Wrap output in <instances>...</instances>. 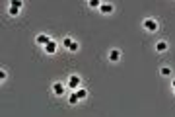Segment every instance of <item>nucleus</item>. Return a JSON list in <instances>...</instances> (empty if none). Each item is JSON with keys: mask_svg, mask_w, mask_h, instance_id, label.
Segmentation results:
<instances>
[{"mask_svg": "<svg viewBox=\"0 0 175 117\" xmlns=\"http://www.w3.org/2000/svg\"><path fill=\"white\" fill-rule=\"evenodd\" d=\"M66 88H70L72 92H76L78 88H82V78H80L78 74H72L70 78H68V82H66Z\"/></svg>", "mask_w": 175, "mask_h": 117, "instance_id": "f257e3e1", "label": "nucleus"}, {"mask_svg": "<svg viewBox=\"0 0 175 117\" xmlns=\"http://www.w3.org/2000/svg\"><path fill=\"white\" fill-rule=\"evenodd\" d=\"M158 22L154 20V18H146L144 20V29H148V31H158Z\"/></svg>", "mask_w": 175, "mask_h": 117, "instance_id": "f03ea898", "label": "nucleus"}, {"mask_svg": "<svg viewBox=\"0 0 175 117\" xmlns=\"http://www.w3.org/2000/svg\"><path fill=\"white\" fill-rule=\"evenodd\" d=\"M53 92H55V96H64V94H66V84L55 82V84H53Z\"/></svg>", "mask_w": 175, "mask_h": 117, "instance_id": "7ed1b4c3", "label": "nucleus"}, {"mask_svg": "<svg viewBox=\"0 0 175 117\" xmlns=\"http://www.w3.org/2000/svg\"><path fill=\"white\" fill-rule=\"evenodd\" d=\"M35 41H37V43H39V45H43V47H45V45H47V43H51L53 39H51V37H49V35H47V33H39V35H37V37H35Z\"/></svg>", "mask_w": 175, "mask_h": 117, "instance_id": "20e7f679", "label": "nucleus"}, {"mask_svg": "<svg viewBox=\"0 0 175 117\" xmlns=\"http://www.w3.org/2000/svg\"><path fill=\"white\" fill-rule=\"evenodd\" d=\"M43 51H45L47 55H55V53H57V43H55V41H51V43H47V45H45V47H43Z\"/></svg>", "mask_w": 175, "mask_h": 117, "instance_id": "39448f33", "label": "nucleus"}, {"mask_svg": "<svg viewBox=\"0 0 175 117\" xmlns=\"http://www.w3.org/2000/svg\"><path fill=\"white\" fill-rule=\"evenodd\" d=\"M119 59H121V51H119V49H111L109 51V61L111 63H117Z\"/></svg>", "mask_w": 175, "mask_h": 117, "instance_id": "423d86ee", "label": "nucleus"}, {"mask_svg": "<svg viewBox=\"0 0 175 117\" xmlns=\"http://www.w3.org/2000/svg\"><path fill=\"white\" fill-rule=\"evenodd\" d=\"M156 51H158V53H165L167 51V43L165 41H158V43H156Z\"/></svg>", "mask_w": 175, "mask_h": 117, "instance_id": "0eeeda50", "label": "nucleus"}, {"mask_svg": "<svg viewBox=\"0 0 175 117\" xmlns=\"http://www.w3.org/2000/svg\"><path fill=\"white\" fill-rule=\"evenodd\" d=\"M99 10H101L103 14H113V4H107V2H105V4H101V8H99Z\"/></svg>", "mask_w": 175, "mask_h": 117, "instance_id": "6e6552de", "label": "nucleus"}, {"mask_svg": "<svg viewBox=\"0 0 175 117\" xmlns=\"http://www.w3.org/2000/svg\"><path fill=\"white\" fill-rule=\"evenodd\" d=\"M78 102H80V98L76 96V92H70V96H68V103H70V106H76Z\"/></svg>", "mask_w": 175, "mask_h": 117, "instance_id": "1a4fd4ad", "label": "nucleus"}, {"mask_svg": "<svg viewBox=\"0 0 175 117\" xmlns=\"http://www.w3.org/2000/svg\"><path fill=\"white\" fill-rule=\"evenodd\" d=\"M76 96L80 98V102L86 100V98H88V90H86V88H78V90H76Z\"/></svg>", "mask_w": 175, "mask_h": 117, "instance_id": "9d476101", "label": "nucleus"}, {"mask_svg": "<svg viewBox=\"0 0 175 117\" xmlns=\"http://www.w3.org/2000/svg\"><path fill=\"white\" fill-rule=\"evenodd\" d=\"M10 6H12V8H18V10H22V0H12V2H10Z\"/></svg>", "mask_w": 175, "mask_h": 117, "instance_id": "9b49d317", "label": "nucleus"}, {"mask_svg": "<svg viewBox=\"0 0 175 117\" xmlns=\"http://www.w3.org/2000/svg\"><path fill=\"white\" fill-rule=\"evenodd\" d=\"M72 37H64V41H62V45H64V49H70V45H72Z\"/></svg>", "mask_w": 175, "mask_h": 117, "instance_id": "f8f14e48", "label": "nucleus"}, {"mask_svg": "<svg viewBox=\"0 0 175 117\" xmlns=\"http://www.w3.org/2000/svg\"><path fill=\"white\" fill-rule=\"evenodd\" d=\"M78 49H80V43H78V41H74L72 45H70V49H68V51H70V53H76Z\"/></svg>", "mask_w": 175, "mask_h": 117, "instance_id": "ddd939ff", "label": "nucleus"}, {"mask_svg": "<svg viewBox=\"0 0 175 117\" xmlns=\"http://www.w3.org/2000/svg\"><path fill=\"white\" fill-rule=\"evenodd\" d=\"M88 4H90L92 8H101V2H99V0H90Z\"/></svg>", "mask_w": 175, "mask_h": 117, "instance_id": "4468645a", "label": "nucleus"}, {"mask_svg": "<svg viewBox=\"0 0 175 117\" xmlns=\"http://www.w3.org/2000/svg\"><path fill=\"white\" fill-rule=\"evenodd\" d=\"M160 72H161V76H169V74H171V69H167V66H164V69H161Z\"/></svg>", "mask_w": 175, "mask_h": 117, "instance_id": "2eb2a0df", "label": "nucleus"}, {"mask_svg": "<svg viewBox=\"0 0 175 117\" xmlns=\"http://www.w3.org/2000/svg\"><path fill=\"white\" fill-rule=\"evenodd\" d=\"M18 14H20V10H18V8H12V6H10V16H18Z\"/></svg>", "mask_w": 175, "mask_h": 117, "instance_id": "dca6fc26", "label": "nucleus"}, {"mask_svg": "<svg viewBox=\"0 0 175 117\" xmlns=\"http://www.w3.org/2000/svg\"><path fill=\"white\" fill-rule=\"evenodd\" d=\"M0 80H2V82L6 80V72H4V70H0Z\"/></svg>", "mask_w": 175, "mask_h": 117, "instance_id": "f3484780", "label": "nucleus"}, {"mask_svg": "<svg viewBox=\"0 0 175 117\" xmlns=\"http://www.w3.org/2000/svg\"><path fill=\"white\" fill-rule=\"evenodd\" d=\"M173 94H175V86H173Z\"/></svg>", "mask_w": 175, "mask_h": 117, "instance_id": "a211bd4d", "label": "nucleus"}]
</instances>
